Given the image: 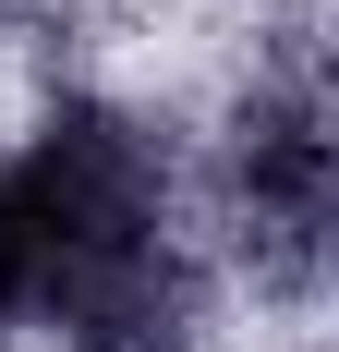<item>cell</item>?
I'll list each match as a JSON object with an SVG mask.
<instances>
[{
  "instance_id": "6da1fadb",
  "label": "cell",
  "mask_w": 339,
  "mask_h": 352,
  "mask_svg": "<svg viewBox=\"0 0 339 352\" xmlns=\"http://www.w3.org/2000/svg\"><path fill=\"white\" fill-rule=\"evenodd\" d=\"M218 207L255 280L279 292H339V122L303 73H279L231 109L218 134Z\"/></svg>"
},
{
  "instance_id": "7a4b0ae2",
  "label": "cell",
  "mask_w": 339,
  "mask_h": 352,
  "mask_svg": "<svg viewBox=\"0 0 339 352\" xmlns=\"http://www.w3.org/2000/svg\"><path fill=\"white\" fill-rule=\"evenodd\" d=\"M12 182H25L36 231H49L61 255L145 243V231L170 219V134L134 122L121 98H61L49 122H36V146L12 158Z\"/></svg>"
},
{
  "instance_id": "3957f363",
  "label": "cell",
  "mask_w": 339,
  "mask_h": 352,
  "mask_svg": "<svg viewBox=\"0 0 339 352\" xmlns=\"http://www.w3.org/2000/svg\"><path fill=\"white\" fill-rule=\"evenodd\" d=\"M36 316L61 328V352H206V267L170 231L145 243H97L49 267V304Z\"/></svg>"
},
{
  "instance_id": "277c9868",
  "label": "cell",
  "mask_w": 339,
  "mask_h": 352,
  "mask_svg": "<svg viewBox=\"0 0 339 352\" xmlns=\"http://www.w3.org/2000/svg\"><path fill=\"white\" fill-rule=\"evenodd\" d=\"M49 267H61V243L36 231L25 182L0 170V316H36V304H49Z\"/></svg>"
},
{
  "instance_id": "5b68a950",
  "label": "cell",
  "mask_w": 339,
  "mask_h": 352,
  "mask_svg": "<svg viewBox=\"0 0 339 352\" xmlns=\"http://www.w3.org/2000/svg\"><path fill=\"white\" fill-rule=\"evenodd\" d=\"M12 12H25V0H0V25H12Z\"/></svg>"
}]
</instances>
